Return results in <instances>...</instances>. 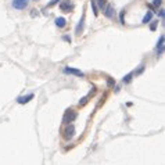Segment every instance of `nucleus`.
Returning a JSON list of instances; mask_svg holds the SVG:
<instances>
[{
  "label": "nucleus",
  "instance_id": "nucleus-1",
  "mask_svg": "<svg viewBox=\"0 0 165 165\" xmlns=\"http://www.w3.org/2000/svg\"><path fill=\"white\" fill-rule=\"evenodd\" d=\"M76 117H78V112L74 111V110H67L65 114H64L63 117V122L64 124H69V122H74L76 119Z\"/></svg>",
  "mask_w": 165,
  "mask_h": 165
},
{
  "label": "nucleus",
  "instance_id": "nucleus-2",
  "mask_svg": "<svg viewBox=\"0 0 165 165\" xmlns=\"http://www.w3.org/2000/svg\"><path fill=\"white\" fill-rule=\"evenodd\" d=\"M13 7L17 10H25L28 7V0H13Z\"/></svg>",
  "mask_w": 165,
  "mask_h": 165
},
{
  "label": "nucleus",
  "instance_id": "nucleus-3",
  "mask_svg": "<svg viewBox=\"0 0 165 165\" xmlns=\"http://www.w3.org/2000/svg\"><path fill=\"white\" fill-rule=\"evenodd\" d=\"M64 74H69V75H75V76H83V72L81 69L72 68V67H64Z\"/></svg>",
  "mask_w": 165,
  "mask_h": 165
},
{
  "label": "nucleus",
  "instance_id": "nucleus-4",
  "mask_svg": "<svg viewBox=\"0 0 165 165\" xmlns=\"http://www.w3.org/2000/svg\"><path fill=\"white\" fill-rule=\"evenodd\" d=\"M74 8V4L69 2V0H64V2H61V4H60V10L64 11V13H69V11Z\"/></svg>",
  "mask_w": 165,
  "mask_h": 165
},
{
  "label": "nucleus",
  "instance_id": "nucleus-5",
  "mask_svg": "<svg viewBox=\"0 0 165 165\" xmlns=\"http://www.w3.org/2000/svg\"><path fill=\"white\" fill-rule=\"evenodd\" d=\"M74 135H75V128H74V125H68L64 129V139L69 140V139L74 137Z\"/></svg>",
  "mask_w": 165,
  "mask_h": 165
},
{
  "label": "nucleus",
  "instance_id": "nucleus-6",
  "mask_svg": "<svg viewBox=\"0 0 165 165\" xmlns=\"http://www.w3.org/2000/svg\"><path fill=\"white\" fill-rule=\"evenodd\" d=\"M164 40H165L164 35H161L160 39H158V42H157V57H160V56L164 54Z\"/></svg>",
  "mask_w": 165,
  "mask_h": 165
},
{
  "label": "nucleus",
  "instance_id": "nucleus-7",
  "mask_svg": "<svg viewBox=\"0 0 165 165\" xmlns=\"http://www.w3.org/2000/svg\"><path fill=\"white\" fill-rule=\"evenodd\" d=\"M32 99H33V94H32V93H29V94H27V96L18 97L17 101H18V104H27V103H29Z\"/></svg>",
  "mask_w": 165,
  "mask_h": 165
},
{
  "label": "nucleus",
  "instance_id": "nucleus-8",
  "mask_svg": "<svg viewBox=\"0 0 165 165\" xmlns=\"http://www.w3.org/2000/svg\"><path fill=\"white\" fill-rule=\"evenodd\" d=\"M83 22H85V13L82 14V18L79 20V22H78V25H76V28H75L76 35H81V32L83 31Z\"/></svg>",
  "mask_w": 165,
  "mask_h": 165
},
{
  "label": "nucleus",
  "instance_id": "nucleus-9",
  "mask_svg": "<svg viewBox=\"0 0 165 165\" xmlns=\"http://www.w3.org/2000/svg\"><path fill=\"white\" fill-rule=\"evenodd\" d=\"M56 25L58 28H64L67 25V20L64 18V17H58V18L56 20Z\"/></svg>",
  "mask_w": 165,
  "mask_h": 165
},
{
  "label": "nucleus",
  "instance_id": "nucleus-10",
  "mask_svg": "<svg viewBox=\"0 0 165 165\" xmlns=\"http://www.w3.org/2000/svg\"><path fill=\"white\" fill-rule=\"evenodd\" d=\"M104 8H106L104 15H106L107 18H112V17H114V8H112L111 6H107V7H104Z\"/></svg>",
  "mask_w": 165,
  "mask_h": 165
},
{
  "label": "nucleus",
  "instance_id": "nucleus-11",
  "mask_svg": "<svg viewBox=\"0 0 165 165\" xmlns=\"http://www.w3.org/2000/svg\"><path fill=\"white\" fill-rule=\"evenodd\" d=\"M151 18H153V11H147V13H146V15L143 17V21H142V22H143V24H149L150 21H151Z\"/></svg>",
  "mask_w": 165,
  "mask_h": 165
},
{
  "label": "nucleus",
  "instance_id": "nucleus-12",
  "mask_svg": "<svg viewBox=\"0 0 165 165\" xmlns=\"http://www.w3.org/2000/svg\"><path fill=\"white\" fill-rule=\"evenodd\" d=\"M133 75H135V72H130V74H128V75H126V76H124L122 82H124V83H129V82H130V81H132Z\"/></svg>",
  "mask_w": 165,
  "mask_h": 165
},
{
  "label": "nucleus",
  "instance_id": "nucleus-13",
  "mask_svg": "<svg viewBox=\"0 0 165 165\" xmlns=\"http://www.w3.org/2000/svg\"><path fill=\"white\" fill-rule=\"evenodd\" d=\"M90 4H92V8H93V14L97 17V15H99V8H97L96 2H94V0H92V2H90Z\"/></svg>",
  "mask_w": 165,
  "mask_h": 165
},
{
  "label": "nucleus",
  "instance_id": "nucleus-14",
  "mask_svg": "<svg viewBox=\"0 0 165 165\" xmlns=\"http://www.w3.org/2000/svg\"><path fill=\"white\" fill-rule=\"evenodd\" d=\"M99 7L104 10V7H106V0H99Z\"/></svg>",
  "mask_w": 165,
  "mask_h": 165
},
{
  "label": "nucleus",
  "instance_id": "nucleus-15",
  "mask_svg": "<svg viewBox=\"0 0 165 165\" xmlns=\"http://www.w3.org/2000/svg\"><path fill=\"white\" fill-rule=\"evenodd\" d=\"M161 3H162V0H154V2H153V6L158 7V6H161Z\"/></svg>",
  "mask_w": 165,
  "mask_h": 165
},
{
  "label": "nucleus",
  "instance_id": "nucleus-16",
  "mask_svg": "<svg viewBox=\"0 0 165 165\" xmlns=\"http://www.w3.org/2000/svg\"><path fill=\"white\" fill-rule=\"evenodd\" d=\"M58 2H60V0H51V2H50V3L47 4V6H49V7H53V6H56V4L58 3Z\"/></svg>",
  "mask_w": 165,
  "mask_h": 165
},
{
  "label": "nucleus",
  "instance_id": "nucleus-17",
  "mask_svg": "<svg viewBox=\"0 0 165 165\" xmlns=\"http://www.w3.org/2000/svg\"><path fill=\"white\" fill-rule=\"evenodd\" d=\"M114 83H115V82H114V79H112V78H108V79H107V85H108V86H112Z\"/></svg>",
  "mask_w": 165,
  "mask_h": 165
},
{
  "label": "nucleus",
  "instance_id": "nucleus-18",
  "mask_svg": "<svg viewBox=\"0 0 165 165\" xmlns=\"http://www.w3.org/2000/svg\"><path fill=\"white\" fill-rule=\"evenodd\" d=\"M157 22H158V21H154V22L151 24V27H150V28H151V31H154L155 28H157Z\"/></svg>",
  "mask_w": 165,
  "mask_h": 165
},
{
  "label": "nucleus",
  "instance_id": "nucleus-19",
  "mask_svg": "<svg viewBox=\"0 0 165 165\" xmlns=\"http://www.w3.org/2000/svg\"><path fill=\"white\" fill-rule=\"evenodd\" d=\"M124 13H125V10L121 11V15H119V18H121V24H125L124 22Z\"/></svg>",
  "mask_w": 165,
  "mask_h": 165
},
{
  "label": "nucleus",
  "instance_id": "nucleus-20",
  "mask_svg": "<svg viewBox=\"0 0 165 165\" xmlns=\"http://www.w3.org/2000/svg\"><path fill=\"white\" fill-rule=\"evenodd\" d=\"M160 17H161V18H164V10H160Z\"/></svg>",
  "mask_w": 165,
  "mask_h": 165
},
{
  "label": "nucleus",
  "instance_id": "nucleus-21",
  "mask_svg": "<svg viewBox=\"0 0 165 165\" xmlns=\"http://www.w3.org/2000/svg\"><path fill=\"white\" fill-rule=\"evenodd\" d=\"M63 39H64V40H67V42H71V38H68V36H64Z\"/></svg>",
  "mask_w": 165,
  "mask_h": 165
}]
</instances>
